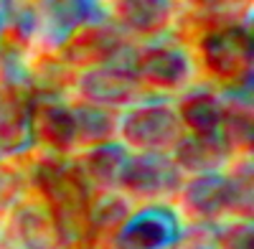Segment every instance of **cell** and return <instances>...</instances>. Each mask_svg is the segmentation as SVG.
Segmentation results:
<instances>
[{
  "label": "cell",
  "instance_id": "5b68a950",
  "mask_svg": "<svg viewBox=\"0 0 254 249\" xmlns=\"http://www.w3.org/2000/svg\"><path fill=\"white\" fill-rule=\"evenodd\" d=\"M132 74L158 89H178L190 76L188 54L176 46H150L137 54Z\"/></svg>",
  "mask_w": 254,
  "mask_h": 249
},
{
  "label": "cell",
  "instance_id": "ba28073f",
  "mask_svg": "<svg viewBox=\"0 0 254 249\" xmlns=\"http://www.w3.org/2000/svg\"><path fill=\"white\" fill-rule=\"evenodd\" d=\"M183 209L201 221H211L231 209L229 178L221 173L193 176L183 186Z\"/></svg>",
  "mask_w": 254,
  "mask_h": 249
},
{
  "label": "cell",
  "instance_id": "2e32d148",
  "mask_svg": "<svg viewBox=\"0 0 254 249\" xmlns=\"http://www.w3.org/2000/svg\"><path fill=\"white\" fill-rule=\"evenodd\" d=\"M74 115V130H76V142H89V145H104L117 130V120L110 110H102L94 105H79L71 107Z\"/></svg>",
  "mask_w": 254,
  "mask_h": 249
},
{
  "label": "cell",
  "instance_id": "277c9868",
  "mask_svg": "<svg viewBox=\"0 0 254 249\" xmlns=\"http://www.w3.org/2000/svg\"><path fill=\"white\" fill-rule=\"evenodd\" d=\"M203 59L206 66L221 79H234L249 74L252 64V38L239 26H224L219 31H211L203 41Z\"/></svg>",
  "mask_w": 254,
  "mask_h": 249
},
{
  "label": "cell",
  "instance_id": "8992f818",
  "mask_svg": "<svg viewBox=\"0 0 254 249\" xmlns=\"http://www.w3.org/2000/svg\"><path fill=\"white\" fill-rule=\"evenodd\" d=\"M115 237L117 249H165L178 237V221L168 209H147L127 219Z\"/></svg>",
  "mask_w": 254,
  "mask_h": 249
},
{
  "label": "cell",
  "instance_id": "ac0fdd59",
  "mask_svg": "<svg viewBox=\"0 0 254 249\" xmlns=\"http://www.w3.org/2000/svg\"><path fill=\"white\" fill-rule=\"evenodd\" d=\"M219 135L229 148H249L252 145V117L242 110H224V122Z\"/></svg>",
  "mask_w": 254,
  "mask_h": 249
},
{
  "label": "cell",
  "instance_id": "5bb4252c",
  "mask_svg": "<svg viewBox=\"0 0 254 249\" xmlns=\"http://www.w3.org/2000/svg\"><path fill=\"white\" fill-rule=\"evenodd\" d=\"M13 229L26 249H59L61 244L51 214L41 211L38 206H23L13 219Z\"/></svg>",
  "mask_w": 254,
  "mask_h": 249
},
{
  "label": "cell",
  "instance_id": "3957f363",
  "mask_svg": "<svg viewBox=\"0 0 254 249\" xmlns=\"http://www.w3.org/2000/svg\"><path fill=\"white\" fill-rule=\"evenodd\" d=\"M79 92L87 99V105L110 110V107H127L140 94V81L132 74V66H115L112 61L92 66L79 79Z\"/></svg>",
  "mask_w": 254,
  "mask_h": 249
},
{
  "label": "cell",
  "instance_id": "8fae6325",
  "mask_svg": "<svg viewBox=\"0 0 254 249\" xmlns=\"http://www.w3.org/2000/svg\"><path fill=\"white\" fill-rule=\"evenodd\" d=\"M31 132H36L54 150H69L76 142L71 107H64L59 102H44V105L33 107Z\"/></svg>",
  "mask_w": 254,
  "mask_h": 249
},
{
  "label": "cell",
  "instance_id": "7c38bea8",
  "mask_svg": "<svg viewBox=\"0 0 254 249\" xmlns=\"http://www.w3.org/2000/svg\"><path fill=\"white\" fill-rule=\"evenodd\" d=\"M130 158L122 145L115 142H104V145H94V148L84 155L79 171L87 178V183H97L102 188H115L120 186V176L125 168V160Z\"/></svg>",
  "mask_w": 254,
  "mask_h": 249
},
{
  "label": "cell",
  "instance_id": "ffe728a7",
  "mask_svg": "<svg viewBox=\"0 0 254 249\" xmlns=\"http://www.w3.org/2000/svg\"><path fill=\"white\" fill-rule=\"evenodd\" d=\"M173 249H219V237L208 226H190L176 237Z\"/></svg>",
  "mask_w": 254,
  "mask_h": 249
},
{
  "label": "cell",
  "instance_id": "6da1fadb",
  "mask_svg": "<svg viewBox=\"0 0 254 249\" xmlns=\"http://www.w3.org/2000/svg\"><path fill=\"white\" fill-rule=\"evenodd\" d=\"M120 124L122 140L140 153H165L181 140L183 124L173 107L142 105L130 110Z\"/></svg>",
  "mask_w": 254,
  "mask_h": 249
},
{
  "label": "cell",
  "instance_id": "7402d4cb",
  "mask_svg": "<svg viewBox=\"0 0 254 249\" xmlns=\"http://www.w3.org/2000/svg\"><path fill=\"white\" fill-rule=\"evenodd\" d=\"M13 191H15V183H13L10 173H0V209L8 203V198L13 196Z\"/></svg>",
  "mask_w": 254,
  "mask_h": 249
},
{
  "label": "cell",
  "instance_id": "9c48e42d",
  "mask_svg": "<svg viewBox=\"0 0 254 249\" xmlns=\"http://www.w3.org/2000/svg\"><path fill=\"white\" fill-rule=\"evenodd\" d=\"M33 102L20 87H8L0 94V150L18 153L31 137Z\"/></svg>",
  "mask_w": 254,
  "mask_h": 249
},
{
  "label": "cell",
  "instance_id": "52a82bcc",
  "mask_svg": "<svg viewBox=\"0 0 254 249\" xmlns=\"http://www.w3.org/2000/svg\"><path fill=\"white\" fill-rule=\"evenodd\" d=\"M226 140L214 132V135H196L188 132L181 135V140L173 145V163L178 165V171L193 173V176H206V173H219L229 155Z\"/></svg>",
  "mask_w": 254,
  "mask_h": 249
},
{
  "label": "cell",
  "instance_id": "e0dca14e",
  "mask_svg": "<svg viewBox=\"0 0 254 249\" xmlns=\"http://www.w3.org/2000/svg\"><path fill=\"white\" fill-rule=\"evenodd\" d=\"M127 219H130V214H127V203L120 196H104L102 201H97L92 209L87 211L89 229L115 232V234L125 226Z\"/></svg>",
  "mask_w": 254,
  "mask_h": 249
},
{
  "label": "cell",
  "instance_id": "44dd1931",
  "mask_svg": "<svg viewBox=\"0 0 254 249\" xmlns=\"http://www.w3.org/2000/svg\"><path fill=\"white\" fill-rule=\"evenodd\" d=\"M219 249H254V232L249 221L231 224L219 237Z\"/></svg>",
  "mask_w": 254,
  "mask_h": 249
},
{
  "label": "cell",
  "instance_id": "30bf717a",
  "mask_svg": "<svg viewBox=\"0 0 254 249\" xmlns=\"http://www.w3.org/2000/svg\"><path fill=\"white\" fill-rule=\"evenodd\" d=\"M64 54L74 64H107L115 54H120V36L107 26H81L69 36Z\"/></svg>",
  "mask_w": 254,
  "mask_h": 249
},
{
  "label": "cell",
  "instance_id": "9a60e30c",
  "mask_svg": "<svg viewBox=\"0 0 254 249\" xmlns=\"http://www.w3.org/2000/svg\"><path fill=\"white\" fill-rule=\"evenodd\" d=\"M120 20L135 33H158L171 20V5L158 0H127L117 5Z\"/></svg>",
  "mask_w": 254,
  "mask_h": 249
},
{
  "label": "cell",
  "instance_id": "d6986e66",
  "mask_svg": "<svg viewBox=\"0 0 254 249\" xmlns=\"http://www.w3.org/2000/svg\"><path fill=\"white\" fill-rule=\"evenodd\" d=\"M229 178V191H231V209L239 214H252V165L247 163V168H239L234 176Z\"/></svg>",
  "mask_w": 254,
  "mask_h": 249
},
{
  "label": "cell",
  "instance_id": "7a4b0ae2",
  "mask_svg": "<svg viewBox=\"0 0 254 249\" xmlns=\"http://www.w3.org/2000/svg\"><path fill=\"white\" fill-rule=\"evenodd\" d=\"M181 171L165 153H140L125 160L120 176V188L130 196L158 198L176 193L181 188Z\"/></svg>",
  "mask_w": 254,
  "mask_h": 249
},
{
  "label": "cell",
  "instance_id": "4fadbf2b",
  "mask_svg": "<svg viewBox=\"0 0 254 249\" xmlns=\"http://www.w3.org/2000/svg\"><path fill=\"white\" fill-rule=\"evenodd\" d=\"M224 102L219 97H214L211 92H196L188 94L181 102V110L176 112L181 124L196 135H214L221 130L224 122Z\"/></svg>",
  "mask_w": 254,
  "mask_h": 249
}]
</instances>
